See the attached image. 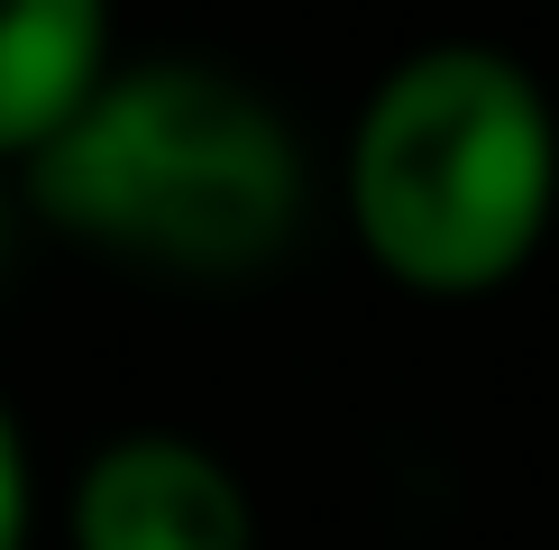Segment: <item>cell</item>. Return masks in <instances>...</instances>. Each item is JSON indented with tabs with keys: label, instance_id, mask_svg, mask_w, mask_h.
Listing matches in <instances>:
<instances>
[{
	"label": "cell",
	"instance_id": "1",
	"mask_svg": "<svg viewBox=\"0 0 559 550\" xmlns=\"http://www.w3.org/2000/svg\"><path fill=\"white\" fill-rule=\"evenodd\" d=\"M19 193L74 248L156 275H258L312 220V156L248 74L202 56L110 64Z\"/></svg>",
	"mask_w": 559,
	"mask_h": 550
},
{
	"label": "cell",
	"instance_id": "2",
	"mask_svg": "<svg viewBox=\"0 0 559 550\" xmlns=\"http://www.w3.org/2000/svg\"><path fill=\"white\" fill-rule=\"evenodd\" d=\"M340 193L394 294L486 303L542 258L559 220V110L514 46H413L358 101Z\"/></svg>",
	"mask_w": 559,
	"mask_h": 550
},
{
	"label": "cell",
	"instance_id": "3",
	"mask_svg": "<svg viewBox=\"0 0 559 550\" xmlns=\"http://www.w3.org/2000/svg\"><path fill=\"white\" fill-rule=\"evenodd\" d=\"M64 550H258V495L193 431H110L64 487Z\"/></svg>",
	"mask_w": 559,
	"mask_h": 550
},
{
	"label": "cell",
	"instance_id": "4",
	"mask_svg": "<svg viewBox=\"0 0 559 550\" xmlns=\"http://www.w3.org/2000/svg\"><path fill=\"white\" fill-rule=\"evenodd\" d=\"M110 74V19L92 0H0V175L64 138Z\"/></svg>",
	"mask_w": 559,
	"mask_h": 550
},
{
	"label": "cell",
	"instance_id": "5",
	"mask_svg": "<svg viewBox=\"0 0 559 550\" xmlns=\"http://www.w3.org/2000/svg\"><path fill=\"white\" fill-rule=\"evenodd\" d=\"M28 541H37V458L10 395H0V550H28Z\"/></svg>",
	"mask_w": 559,
	"mask_h": 550
},
{
	"label": "cell",
	"instance_id": "6",
	"mask_svg": "<svg viewBox=\"0 0 559 550\" xmlns=\"http://www.w3.org/2000/svg\"><path fill=\"white\" fill-rule=\"evenodd\" d=\"M0 258H10V175H0Z\"/></svg>",
	"mask_w": 559,
	"mask_h": 550
}]
</instances>
